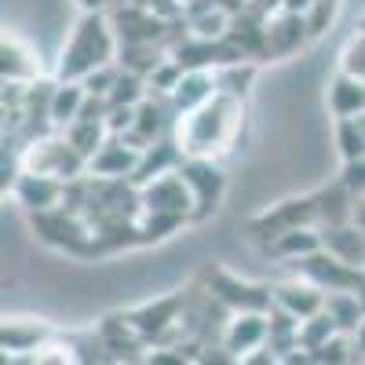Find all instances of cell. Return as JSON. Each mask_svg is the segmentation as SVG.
<instances>
[{
  "instance_id": "cell-1",
  "label": "cell",
  "mask_w": 365,
  "mask_h": 365,
  "mask_svg": "<svg viewBox=\"0 0 365 365\" xmlns=\"http://www.w3.org/2000/svg\"><path fill=\"white\" fill-rule=\"evenodd\" d=\"M241 125H245V99L216 91L208 103H201L190 113L175 117V143L182 150V158H223L234 150Z\"/></svg>"
},
{
  "instance_id": "cell-2",
  "label": "cell",
  "mask_w": 365,
  "mask_h": 365,
  "mask_svg": "<svg viewBox=\"0 0 365 365\" xmlns=\"http://www.w3.org/2000/svg\"><path fill=\"white\" fill-rule=\"evenodd\" d=\"M117 55H120V37L113 29V19L106 11H84L70 29V41L63 44L55 81H88L96 70L113 66Z\"/></svg>"
},
{
  "instance_id": "cell-3",
  "label": "cell",
  "mask_w": 365,
  "mask_h": 365,
  "mask_svg": "<svg viewBox=\"0 0 365 365\" xmlns=\"http://www.w3.org/2000/svg\"><path fill=\"white\" fill-rule=\"evenodd\" d=\"M139 216H154V220H168L175 227L194 220V194L187 187L179 168L161 172L154 179H146L139 187Z\"/></svg>"
},
{
  "instance_id": "cell-4",
  "label": "cell",
  "mask_w": 365,
  "mask_h": 365,
  "mask_svg": "<svg viewBox=\"0 0 365 365\" xmlns=\"http://www.w3.org/2000/svg\"><path fill=\"white\" fill-rule=\"evenodd\" d=\"M22 168L55 175L63 182H77L88 172V158L66 139V132H44L22 146Z\"/></svg>"
},
{
  "instance_id": "cell-5",
  "label": "cell",
  "mask_w": 365,
  "mask_h": 365,
  "mask_svg": "<svg viewBox=\"0 0 365 365\" xmlns=\"http://www.w3.org/2000/svg\"><path fill=\"white\" fill-rule=\"evenodd\" d=\"M179 172L194 194V220H208L227 197V175L216 158H182Z\"/></svg>"
},
{
  "instance_id": "cell-6",
  "label": "cell",
  "mask_w": 365,
  "mask_h": 365,
  "mask_svg": "<svg viewBox=\"0 0 365 365\" xmlns=\"http://www.w3.org/2000/svg\"><path fill=\"white\" fill-rule=\"evenodd\" d=\"M208 296L223 303L227 311H274V289L270 285H256V282H245V278H237V274L216 267V270H208Z\"/></svg>"
},
{
  "instance_id": "cell-7",
  "label": "cell",
  "mask_w": 365,
  "mask_h": 365,
  "mask_svg": "<svg viewBox=\"0 0 365 365\" xmlns=\"http://www.w3.org/2000/svg\"><path fill=\"white\" fill-rule=\"evenodd\" d=\"M270 322H274V311H230V318L223 325V351L241 361L256 351H267Z\"/></svg>"
},
{
  "instance_id": "cell-8",
  "label": "cell",
  "mask_w": 365,
  "mask_h": 365,
  "mask_svg": "<svg viewBox=\"0 0 365 365\" xmlns=\"http://www.w3.org/2000/svg\"><path fill=\"white\" fill-rule=\"evenodd\" d=\"M11 197L22 212L29 216H41V212H51L58 205H66V194H70V182L55 179V175H44V172H34V168H22L11 182Z\"/></svg>"
},
{
  "instance_id": "cell-9",
  "label": "cell",
  "mask_w": 365,
  "mask_h": 365,
  "mask_svg": "<svg viewBox=\"0 0 365 365\" xmlns=\"http://www.w3.org/2000/svg\"><path fill=\"white\" fill-rule=\"evenodd\" d=\"M299 274H307L311 282H318L325 292H340V289H361L365 285V270L344 263L340 256H332L329 249H318L314 256L296 263Z\"/></svg>"
},
{
  "instance_id": "cell-10",
  "label": "cell",
  "mask_w": 365,
  "mask_h": 365,
  "mask_svg": "<svg viewBox=\"0 0 365 365\" xmlns=\"http://www.w3.org/2000/svg\"><path fill=\"white\" fill-rule=\"evenodd\" d=\"M125 318L132 322V329L150 344V340H165L168 332L182 322V296H165V299H154V303H143V307H132L125 311Z\"/></svg>"
},
{
  "instance_id": "cell-11",
  "label": "cell",
  "mask_w": 365,
  "mask_h": 365,
  "mask_svg": "<svg viewBox=\"0 0 365 365\" xmlns=\"http://www.w3.org/2000/svg\"><path fill=\"white\" fill-rule=\"evenodd\" d=\"M325 299H329V292H325L318 282H311L307 274H296V278L274 285V307L285 311V314H292L296 322L325 311Z\"/></svg>"
},
{
  "instance_id": "cell-12",
  "label": "cell",
  "mask_w": 365,
  "mask_h": 365,
  "mask_svg": "<svg viewBox=\"0 0 365 365\" xmlns=\"http://www.w3.org/2000/svg\"><path fill=\"white\" fill-rule=\"evenodd\" d=\"M139 161H143V150L125 139V135H110L96 158L88 161V175H103V179H132L139 172Z\"/></svg>"
},
{
  "instance_id": "cell-13",
  "label": "cell",
  "mask_w": 365,
  "mask_h": 365,
  "mask_svg": "<svg viewBox=\"0 0 365 365\" xmlns=\"http://www.w3.org/2000/svg\"><path fill=\"white\" fill-rule=\"evenodd\" d=\"M307 41H311L307 15H299V11H285V8H274V15H267V48H263L267 55L285 58V55L299 51Z\"/></svg>"
},
{
  "instance_id": "cell-14",
  "label": "cell",
  "mask_w": 365,
  "mask_h": 365,
  "mask_svg": "<svg viewBox=\"0 0 365 365\" xmlns=\"http://www.w3.org/2000/svg\"><path fill=\"white\" fill-rule=\"evenodd\" d=\"M110 19H113V29H117L120 44H158L165 37V29H168L165 15L150 11L143 4H128V8L113 11Z\"/></svg>"
},
{
  "instance_id": "cell-15",
  "label": "cell",
  "mask_w": 365,
  "mask_h": 365,
  "mask_svg": "<svg viewBox=\"0 0 365 365\" xmlns=\"http://www.w3.org/2000/svg\"><path fill=\"white\" fill-rule=\"evenodd\" d=\"M51 336H55V332L41 318H4V329H0V344H4V354L11 361H19V358L34 361V354Z\"/></svg>"
},
{
  "instance_id": "cell-16",
  "label": "cell",
  "mask_w": 365,
  "mask_h": 365,
  "mask_svg": "<svg viewBox=\"0 0 365 365\" xmlns=\"http://www.w3.org/2000/svg\"><path fill=\"white\" fill-rule=\"evenodd\" d=\"M318 249H325L322 241V227L318 223H303V227H289V230H278L274 237H267V252L278 256L285 263H299L314 256Z\"/></svg>"
},
{
  "instance_id": "cell-17",
  "label": "cell",
  "mask_w": 365,
  "mask_h": 365,
  "mask_svg": "<svg viewBox=\"0 0 365 365\" xmlns=\"http://www.w3.org/2000/svg\"><path fill=\"white\" fill-rule=\"evenodd\" d=\"M216 91H220L216 70H182V77H179V84L172 88L168 103H172V110H175V117H179V113H190V110H197L201 103H208Z\"/></svg>"
},
{
  "instance_id": "cell-18",
  "label": "cell",
  "mask_w": 365,
  "mask_h": 365,
  "mask_svg": "<svg viewBox=\"0 0 365 365\" xmlns=\"http://www.w3.org/2000/svg\"><path fill=\"white\" fill-rule=\"evenodd\" d=\"M0 73L8 84H34L41 77V58L34 55L26 41H19L15 34H4L0 44Z\"/></svg>"
},
{
  "instance_id": "cell-19",
  "label": "cell",
  "mask_w": 365,
  "mask_h": 365,
  "mask_svg": "<svg viewBox=\"0 0 365 365\" xmlns=\"http://www.w3.org/2000/svg\"><path fill=\"white\" fill-rule=\"evenodd\" d=\"M322 241H325V249H329L332 256H340L344 263L365 270V230H361L354 220L325 223V227H322Z\"/></svg>"
},
{
  "instance_id": "cell-20",
  "label": "cell",
  "mask_w": 365,
  "mask_h": 365,
  "mask_svg": "<svg viewBox=\"0 0 365 365\" xmlns=\"http://www.w3.org/2000/svg\"><path fill=\"white\" fill-rule=\"evenodd\" d=\"M88 99H91V91L84 88V81H55V88H51V128L66 132L84 113Z\"/></svg>"
},
{
  "instance_id": "cell-21",
  "label": "cell",
  "mask_w": 365,
  "mask_h": 365,
  "mask_svg": "<svg viewBox=\"0 0 365 365\" xmlns=\"http://www.w3.org/2000/svg\"><path fill=\"white\" fill-rule=\"evenodd\" d=\"M329 113L336 120L340 117H361L365 113V81L340 70L329 84Z\"/></svg>"
},
{
  "instance_id": "cell-22",
  "label": "cell",
  "mask_w": 365,
  "mask_h": 365,
  "mask_svg": "<svg viewBox=\"0 0 365 365\" xmlns=\"http://www.w3.org/2000/svg\"><path fill=\"white\" fill-rule=\"evenodd\" d=\"M252 77H256V66L249 63V58H237V63H223V66H216L220 91H227V96H237V99H245V96H249Z\"/></svg>"
},
{
  "instance_id": "cell-23",
  "label": "cell",
  "mask_w": 365,
  "mask_h": 365,
  "mask_svg": "<svg viewBox=\"0 0 365 365\" xmlns=\"http://www.w3.org/2000/svg\"><path fill=\"white\" fill-rule=\"evenodd\" d=\"M336 146H340V158L344 161L365 158V113L361 117H340L336 120Z\"/></svg>"
},
{
  "instance_id": "cell-24",
  "label": "cell",
  "mask_w": 365,
  "mask_h": 365,
  "mask_svg": "<svg viewBox=\"0 0 365 365\" xmlns=\"http://www.w3.org/2000/svg\"><path fill=\"white\" fill-rule=\"evenodd\" d=\"M340 70L365 81V29H358L354 37H347V44L340 51Z\"/></svg>"
},
{
  "instance_id": "cell-25",
  "label": "cell",
  "mask_w": 365,
  "mask_h": 365,
  "mask_svg": "<svg viewBox=\"0 0 365 365\" xmlns=\"http://www.w3.org/2000/svg\"><path fill=\"white\" fill-rule=\"evenodd\" d=\"M336 8H340V0H314V4L303 11L307 15V26H311V37H318L322 29L336 19Z\"/></svg>"
},
{
  "instance_id": "cell-26",
  "label": "cell",
  "mask_w": 365,
  "mask_h": 365,
  "mask_svg": "<svg viewBox=\"0 0 365 365\" xmlns=\"http://www.w3.org/2000/svg\"><path fill=\"white\" fill-rule=\"evenodd\" d=\"M311 4H314V0H282V8H285V11H299V15L307 11Z\"/></svg>"
},
{
  "instance_id": "cell-27",
  "label": "cell",
  "mask_w": 365,
  "mask_h": 365,
  "mask_svg": "<svg viewBox=\"0 0 365 365\" xmlns=\"http://www.w3.org/2000/svg\"><path fill=\"white\" fill-rule=\"evenodd\" d=\"M351 220L365 230V197H358V201H354V216H351Z\"/></svg>"
},
{
  "instance_id": "cell-28",
  "label": "cell",
  "mask_w": 365,
  "mask_h": 365,
  "mask_svg": "<svg viewBox=\"0 0 365 365\" xmlns=\"http://www.w3.org/2000/svg\"><path fill=\"white\" fill-rule=\"evenodd\" d=\"M81 4H84V11H103L106 0H81Z\"/></svg>"
},
{
  "instance_id": "cell-29",
  "label": "cell",
  "mask_w": 365,
  "mask_h": 365,
  "mask_svg": "<svg viewBox=\"0 0 365 365\" xmlns=\"http://www.w3.org/2000/svg\"><path fill=\"white\" fill-rule=\"evenodd\" d=\"M259 8H263V11H270V8H282V0H259Z\"/></svg>"
},
{
  "instance_id": "cell-30",
  "label": "cell",
  "mask_w": 365,
  "mask_h": 365,
  "mask_svg": "<svg viewBox=\"0 0 365 365\" xmlns=\"http://www.w3.org/2000/svg\"><path fill=\"white\" fill-rule=\"evenodd\" d=\"M361 29H365V15H361Z\"/></svg>"
}]
</instances>
